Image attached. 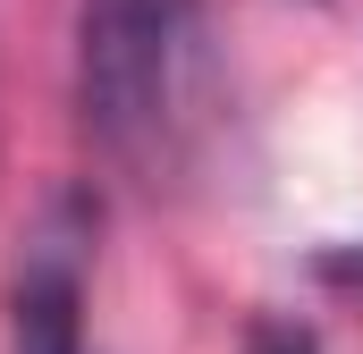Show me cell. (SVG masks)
<instances>
[{
	"label": "cell",
	"mask_w": 363,
	"mask_h": 354,
	"mask_svg": "<svg viewBox=\"0 0 363 354\" xmlns=\"http://www.w3.org/2000/svg\"><path fill=\"white\" fill-rule=\"evenodd\" d=\"M85 253H93V202L60 194L9 295V354H85Z\"/></svg>",
	"instance_id": "2"
},
{
	"label": "cell",
	"mask_w": 363,
	"mask_h": 354,
	"mask_svg": "<svg viewBox=\"0 0 363 354\" xmlns=\"http://www.w3.org/2000/svg\"><path fill=\"white\" fill-rule=\"evenodd\" d=\"M321 278H330V287H363V245H330V253H321Z\"/></svg>",
	"instance_id": "4"
},
{
	"label": "cell",
	"mask_w": 363,
	"mask_h": 354,
	"mask_svg": "<svg viewBox=\"0 0 363 354\" xmlns=\"http://www.w3.org/2000/svg\"><path fill=\"white\" fill-rule=\"evenodd\" d=\"M245 354H321L304 321H254L245 329Z\"/></svg>",
	"instance_id": "3"
},
{
	"label": "cell",
	"mask_w": 363,
	"mask_h": 354,
	"mask_svg": "<svg viewBox=\"0 0 363 354\" xmlns=\"http://www.w3.org/2000/svg\"><path fill=\"white\" fill-rule=\"evenodd\" d=\"M194 42L203 0H77V110L110 161L152 169L169 152Z\"/></svg>",
	"instance_id": "1"
}]
</instances>
